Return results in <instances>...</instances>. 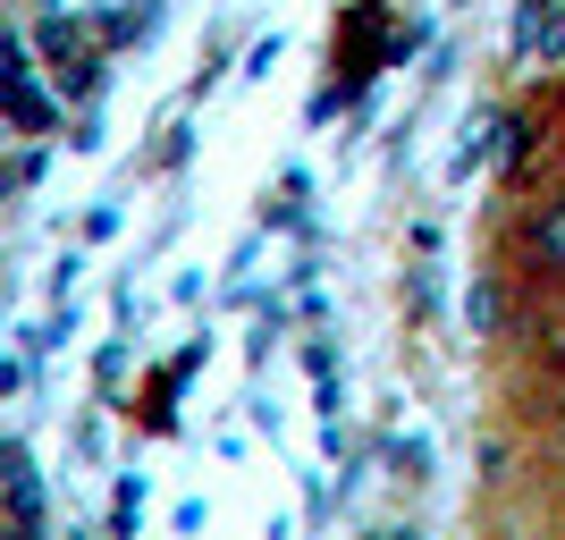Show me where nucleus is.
<instances>
[{
  "mask_svg": "<svg viewBox=\"0 0 565 540\" xmlns=\"http://www.w3.org/2000/svg\"><path fill=\"white\" fill-rule=\"evenodd\" d=\"M372 540H423V532H414V523H380Z\"/></svg>",
  "mask_w": 565,
  "mask_h": 540,
  "instance_id": "nucleus-2",
  "label": "nucleus"
},
{
  "mask_svg": "<svg viewBox=\"0 0 565 540\" xmlns=\"http://www.w3.org/2000/svg\"><path fill=\"white\" fill-rule=\"evenodd\" d=\"M498 287L515 296H565V187L523 194L498 229Z\"/></svg>",
  "mask_w": 565,
  "mask_h": 540,
  "instance_id": "nucleus-1",
  "label": "nucleus"
}]
</instances>
